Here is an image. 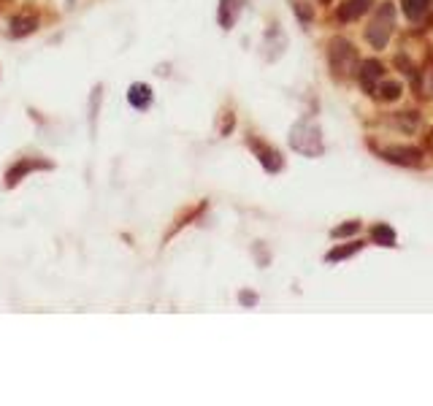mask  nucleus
I'll return each instance as SVG.
<instances>
[{"instance_id": "20e7f679", "label": "nucleus", "mask_w": 433, "mask_h": 406, "mask_svg": "<svg viewBox=\"0 0 433 406\" xmlns=\"http://www.w3.org/2000/svg\"><path fill=\"white\" fill-rule=\"evenodd\" d=\"M54 168V163L49 160H38V157H22V160H17L11 168H8V174H6V181H3V187L6 190H14L27 174H33V171H49Z\"/></svg>"}, {"instance_id": "9b49d317", "label": "nucleus", "mask_w": 433, "mask_h": 406, "mask_svg": "<svg viewBox=\"0 0 433 406\" xmlns=\"http://www.w3.org/2000/svg\"><path fill=\"white\" fill-rule=\"evenodd\" d=\"M374 6V0H347L341 8H338V19L341 22H352V19H360L368 8Z\"/></svg>"}, {"instance_id": "9d476101", "label": "nucleus", "mask_w": 433, "mask_h": 406, "mask_svg": "<svg viewBox=\"0 0 433 406\" xmlns=\"http://www.w3.org/2000/svg\"><path fill=\"white\" fill-rule=\"evenodd\" d=\"M241 8H244V0H220V14H217L220 25L225 27V30H230V27L236 25Z\"/></svg>"}, {"instance_id": "0eeeda50", "label": "nucleus", "mask_w": 433, "mask_h": 406, "mask_svg": "<svg viewBox=\"0 0 433 406\" xmlns=\"http://www.w3.org/2000/svg\"><path fill=\"white\" fill-rule=\"evenodd\" d=\"M247 144H250V149H255L257 160L263 163V168H265L268 174L281 171V154L277 152V149H271L268 144H263V141H257V138H250Z\"/></svg>"}, {"instance_id": "6e6552de", "label": "nucleus", "mask_w": 433, "mask_h": 406, "mask_svg": "<svg viewBox=\"0 0 433 406\" xmlns=\"http://www.w3.org/2000/svg\"><path fill=\"white\" fill-rule=\"evenodd\" d=\"M152 87L149 84H144V81H136V84H130L128 87V103L133 108H138V111H147L149 106H152Z\"/></svg>"}, {"instance_id": "6ab92c4d", "label": "nucleus", "mask_w": 433, "mask_h": 406, "mask_svg": "<svg viewBox=\"0 0 433 406\" xmlns=\"http://www.w3.org/2000/svg\"><path fill=\"white\" fill-rule=\"evenodd\" d=\"M428 90H431V95H433V68L428 71Z\"/></svg>"}, {"instance_id": "aec40b11", "label": "nucleus", "mask_w": 433, "mask_h": 406, "mask_svg": "<svg viewBox=\"0 0 433 406\" xmlns=\"http://www.w3.org/2000/svg\"><path fill=\"white\" fill-rule=\"evenodd\" d=\"M322 3H331V0H322Z\"/></svg>"}, {"instance_id": "4468645a", "label": "nucleus", "mask_w": 433, "mask_h": 406, "mask_svg": "<svg viewBox=\"0 0 433 406\" xmlns=\"http://www.w3.org/2000/svg\"><path fill=\"white\" fill-rule=\"evenodd\" d=\"M401 6H404V14L414 22L420 17H425V11H428V0H401Z\"/></svg>"}, {"instance_id": "f3484780", "label": "nucleus", "mask_w": 433, "mask_h": 406, "mask_svg": "<svg viewBox=\"0 0 433 406\" xmlns=\"http://www.w3.org/2000/svg\"><path fill=\"white\" fill-rule=\"evenodd\" d=\"M357 230H360V222H347V225H341V228H333L331 236L333 238H341V236H352Z\"/></svg>"}, {"instance_id": "a211bd4d", "label": "nucleus", "mask_w": 433, "mask_h": 406, "mask_svg": "<svg viewBox=\"0 0 433 406\" xmlns=\"http://www.w3.org/2000/svg\"><path fill=\"white\" fill-rule=\"evenodd\" d=\"M238 301H241L244 306H255L257 304V295H255V293H247V290H244V293L238 295Z\"/></svg>"}, {"instance_id": "2eb2a0df", "label": "nucleus", "mask_w": 433, "mask_h": 406, "mask_svg": "<svg viewBox=\"0 0 433 406\" xmlns=\"http://www.w3.org/2000/svg\"><path fill=\"white\" fill-rule=\"evenodd\" d=\"M357 250H363V241H352V244H347V247H336V250H331V252L325 254V260H328V263L347 260V257H352Z\"/></svg>"}, {"instance_id": "f257e3e1", "label": "nucleus", "mask_w": 433, "mask_h": 406, "mask_svg": "<svg viewBox=\"0 0 433 406\" xmlns=\"http://www.w3.org/2000/svg\"><path fill=\"white\" fill-rule=\"evenodd\" d=\"M328 63H331V71L336 79H350L352 74H357L360 54H357V49L350 41L333 38L328 44Z\"/></svg>"}, {"instance_id": "dca6fc26", "label": "nucleus", "mask_w": 433, "mask_h": 406, "mask_svg": "<svg viewBox=\"0 0 433 406\" xmlns=\"http://www.w3.org/2000/svg\"><path fill=\"white\" fill-rule=\"evenodd\" d=\"M374 95L377 98H382V101H395L398 95H401V84H395V81H379L377 84V90H374Z\"/></svg>"}, {"instance_id": "7ed1b4c3", "label": "nucleus", "mask_w": 433, "mask_h": 406, "mask_svg": "<svg viewBox=\"0 0 433 406\" xmlns=\"http://www.w3.org/2000/svg\"><path fill=\"white\" fill-rule=\"evenodd\" d=\"M290 147L304 157H317L322 154V136L320 127L309 125V122H298L290 130Z\"/></svg>"}, {"instance_id": "f03ea898", "label": "nucleus", "mask_w": 433, "mask_h": 406, "mask_svg": "<svg viewBox=\"0 0 433 406\" xmlns=\"http://www.w3.org/2000/svg\"><path fill=\"white\" fill-rule=\"evenodd\" d=\"M393 27H395V8H393V3H382V8L377 11V17L371 19V25L366 30L368 44L374 49H384L393 35Z\"/></svg>"}, {"instance_id": "1a4fd4ad", "label": "nucleus", "mask_w": 433, "mask_h": 406, "mask_svg": "<svg viewBox=\"0 0 433 406\" xmlns=\"http://www.w3.org/2000/svg\"><path fill=\"white\" fill-rule=\"evenodd\" d=\"M35 27H38V17L35 14H19V17L11 19L8 33H11V38H25L30 33H35Z\"/></svg>"}, {"instance_id": "423d86ee", "label": "nucleus", "mask_w": 433, "mask_h": 406, "mask_svg": "<svg viewBox=\"0 0 433 406\" xmlns=\"http://www.w3.org/2000/svg\"><path fill=\"white\" fill-rule=\"evenodd\" d=\"M382 76H384V65L379 60H363V63H360L357 79H360V84H363L366 92H374L377 84L382 81Z\"/></svg>"}, {"instance_id": "f8f14e48", "label": "nucleus", "mask_w": 433, "mask_h": 406, "mask_svg": "<svg viewBox=\"0 0 433 406\" xmlns=\"http://www.w3.org/2000/svg\"><path fill=\"white\" fill-rule=\"evenodd\" d=\"M101 101H103V84H95V90H92V98H90V127H92V136H95V130H98Z\"/></svg>"}, {"instance_id": "39448f33", "label": "nucleus", "mask_w": 433, "mask_h": 406, "mask_svg": "<svg viewBox=\"0 0 433 406\" xmlns=\"http://www.w3.org/2000/svg\"><path fill=\"white\" fill-rule=\"evenodd\" d=\"M379 154H382L387 163L407 165V168H417V165H420V160H423L420 149H414V147H384Z\"/></svg>"}, {"instance_id": "ddd939ff", "label": "nucleus", "mask_w": 433, "mask_h": 406, "mask_svg": "<svg viewBox=\"0 0 433 406\" xmlns=\"http://www.w3.org/2000/svg\"><path fill=\"white\" fill-rule=\"evenodd\" d=\"M371 238L377 241V244H384V247H395V230L390 228V225H374L371 228Z\"/></svg>"}]
</instances>
